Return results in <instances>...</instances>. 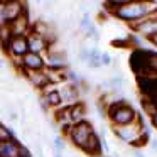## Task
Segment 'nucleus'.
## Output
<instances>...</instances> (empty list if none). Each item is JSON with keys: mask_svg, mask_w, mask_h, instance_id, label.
I'll list each match as a JSON object with an SVG mask.
<instances>
[{"mask_svg": "<svg viewBox=\"0 0 157 157\" xmlns=\"http://www.w3.org/2000/svg\"><path fill=\"white\" fill-rule=\"evenodd\" d=\"M29 19L25 14H22L21 17H17L15 21L9 22V29H10L12 37H25V34L29 32Z\"/></svg>", "mask_w": 157, "mask_h": 157, "instance_id": "obj_7", "label": "nucleus"}, {"mask_svg": "<svg viewBox=\"0 0 157 157\" xmlns=\"http://www.w3.org/2000/svg\"><path fill=\"white\" fill-rule=\"evenodd\" d=\"M19 145L14 139L2 140L0 142V157H19Z\"/></svg>", "mask_w": 157, "mask_h": 157, "instance_id": "obj_15", "label": "nucleus"}, {"mask_svg": "<svg viewBox=\"0 0 157 157\" xmlns=\"http://www.w3.org/2000/svg\"><path fill=\"white\" fill-rule=\"evenodd\" d=\"M140 76H150L155 78L157 75V52L154 51H142V68H140Z\"/></svg>", "mask_w": 157, "mask_h": 157, "instance_id": "obj_6", "label": "nucleus"}, {"mask_svg": "<svg viewBox=\"0 0 157 157\" xmlns=\"http://www.w3.org/2000/svg\"><path fill=\"white\" fill-rule=\"evenodd\" d=\"M7 49L10 51L12 56L15 58H22L24 54H27L29 49H27V39L25 37H12L7 44Z\"/></svg>", "mask_w": 157, "mask_h": 157, "instance_id": "obj_9", "label": "nucleus"}, {"mask_svg": "<svg viewBox=\"0 0 157 157\" xmlns=\"http://www.w3.org/2000/svg\"><path fill=\"white\" fill-rule=\"evenodd\" d=\"M4 10H5L7 22H12L24 14V5L21 2H4Z\"/></svg>", "mask_w": 157, "mask_h": 157, "instance_id": "obj_12", "label": "nucleus"}, {"mask_svg": "<svg viewBox=\"0 0 157 157\" xmlns=\"http://www.w3.org/2000/svg\"><path fill=\"white\" fill-rule=\"evenodd\" d=\"M150 120H152V125L157 128V110H154V112H150Z\"/></svg>", "mask_w": 157, "mask_h": 157, "instance_id": "obj_26", "label": "nucleus"}, {"mask_svg": "<svg viewBox=\"0 0 157 157\" xmlns=\"http://www.w3.org/2000/svg\"><path fill=\"white\" fill-rule=\"evenodd\" d=\"M152 10L154 9L147 2H125L118 9L112 10V14L117 19H122V21L127 22H139L142 19H145Z\"/></svg>", "mask_w": 157, "mask_h": 157, "instance_id": "obj_1", "label": "nucleus"}, {"mask_svg": "<svg viewBox=\"0 0 157 157\" xmlns=\"http://www.w3.org/2000/svg\"><path fill=\"white\" fill-rule=\"evenodd\" d=\"M64 150V142H63L61 137H56L54 139V152H63Z\"/></svg>", "mask_w": 157, "mask_h": 157, "instance_id": "obj_22", "label": "nucleus"}, {"mask_svg": "<svg viewBox=\"0 0 157 157\" xmlns=\"http://www.w3.org/2000/svg\"><path fill=\"white\" fill-rule=\"evenodd\" d=\"M100 150H101V140L98 139V135H96V133H93V135L90 137L86 147L83 149V152L90 154V155H98Z\"/></svg>", "mask_w": 157, "mask_h": 157, "instance_id": "obj_17", "label": "nucleus"}, {"mask_svg": "<svg viewBox=\"0 0 157 157\" xmlns=\"http://www.w3.org/2000/svg\"><path fill=\"white\" fill-rule=\"evenodd\" d=\"M7 17H5V10H4V2H0V27L7 25Z\"/></svg>", "mask_w": 157, "mask_h": 157, "instance_id": "obj_23", "label": "nucleus"}, {"mask_svg": "<svg viewBox=\"0 0 157 157\" xmlns=\"http://www.w3.org/2000/svg\"><path fill=\"white\" fill-rule=\"evenodd\" d=\"M10 39H12V34H10V29H9V24L0 27V41H2V44L7 46Z\"/></svg>", "mask_w": 157, "mask_h": 157, "instance_id": "obj_20", "label": "nucleus"}, {"mask_svg": "<svg viewBox=\"0 0 157 157\" xmlns=\"http://www.w3.org/2000/svg\"><path fill=\"white\" fill-rule=\"evenodd\" d=\"M25 75H27L29 81H31L36 88L42 90V88H48V85H51V83H49V76L46 71H25Z\"/></svg>", "mask_w": 157, "mask_h": 157, "instance_id": "obj_13", "label": "nucleus"}, {"mask_svg": "<svg viewBox=\"0 0 157 157\" xmlns=\"http://www.w3.org/2000/svg\"><path fill=\"white\" fill-rule=\"evenodd\" d=\"M22 66L25 71H42L46 66L44 59L41 58V54H34V52H27L22 56Z\"/></svg>", "mask_w": 157, "mask_h": 157, "instance_id": "obj_8", "label": "nucleus"}, {"mask_svg": "<svg viewBox=\"0 0 157 157\" xmlns=\"http://www.w3.org/2000/svg\"><path fill=\"white\" fill-rule=\"evenodd\" d=\"M147 39H149V41L152 42L154 46H157V34H155V36H152V37H147Z\"/></svg>", "mask_w": 157, "mask_h": 157, "instance_id": "obj_27", "label": "nucleus"}, {"mask_svg": "<svg viewBox=\"0 0 157 157\" xmlns=\"http://www.w3.org/2000/svg\"><path fill=\"white\" fill-rule=\"evenodd\" d=\"M27 39V49L29 52H34V54H39V52H42L46 48H48V42L44 41V37H41V36L34 34V32H31V36Z\"/></svg>", "mask_w": 157, "mask_h": 157, "instance_id": "obj_14", "label": "nucleus"}, {"mask_svg": "<svg viewBox=\"0 0 157 157\" xmlns=\"http://www.w3.org/2000/svg\"><path fill=\"white\" fill-rule=\"evenodd\" d=\"M100 56H101V51H98L96 48L90 49V51H88V59H86V63H88L90 68H93V69L101 68V61H100Z\"/></svg>", "mask_w": 157, "mask_h": 157, "instance_id": "obj_19", "label": "nucleus"}, {"mask_svg": "<svg viewBox=\"0 0 157 157\" xmlns=\"http://www.w3.org/2000/svg\"><path fill=\"white\" fill-rule=\"evenodd\" d=\"M54 157H63V155H61V152H54Z\"/></svg>", "mask_w": 157, "mask_h": 157, "instance_id": "obj_28", "label": "nucleus"}, {"mask_svg": "<svg viewBox=\"0 0 157 157\" xmlns=\"http://www.w3.org/2000/svg\"><path fill=\"white\" fill-rule=\"evenodd\" d=\"M68 133H69L71 142L75 144L78 149L83 150L86 147V144H88L90 137L95 133V130H93L91 123L83 120V122H78V123H75V125H71V128L68 130Z\"/></svg>", "mask_w": 157, "mask_h": 157, "instance_id": "obj_4", "label": "nucleus"}, {"mask_svg": "<svg viewBox=\"0 0 157 157\" xmlns=\"http://www.w3.org/2000/svg\"><path fill=\"white\" fill-rule=\"evenodd\" d=\"M44 100H46V103H48L49 106H56V108H59V106L63 105L59 90H48V91H46Z\"/></svg>", "mask_w": 157, "mask_h": 157, "instance_id": "obj_18", "label": "nucleus"}, {"mask_svg": "<svg viewBox=\"0 0 157 157\" xmlns=\"http://www.w3.org/2000/svg\"><path fill=\"white\" fill-rule=\"evenodd\" d=\"M133 31L139 32L140 36H145V37H152V36L157 34V9H154L145 19L135 22L132 25Z\"/></svg>", "mask_w": 157, "mask_h": 157, "instance_id": "obj_5", "label": "nucleus"}, {"mask_svg": "<svg viewBox=\"0 0 157 157\" xmlns=\"http://www.w3.org/2000/svg\"><path fill=\"white\" fill-rule=\"evenodd\" d=\"M108 117L112 120L113 127H125V125H132L137 120V112L133 110L132 105L125 101H117L112 103L108 108Z\"/></svg>", "mask_w": 157, "mask_h": 157, "instance_id": "obj_2", "label": "nucleus"}, {"mask_svg": "<svg viewBox=\"0 0 157 157\" xmlns=\"http://www.w3.org/2000/svg\"><path fill=\"white\" fill-rule=\"evenodd\" d=\"M59 95H61V101L66 103L68 106L78 103V96H79V91H78V86L76 85H68L66 88L59 90Z\"/></svg>", "mask_w": 157, "mask_h": 157, "instance_id": "obj_11", "label": "nucleus"}, {"mask_svg": "<svg viewBox=\"0 0 157 157\" xmlns=\"http://www.w3.org/2000/svg\"><path fill=\"white\" fill-rule=\"evenodd\" d=\"M48 66L52 71H59L66 66V52L64 51H49Z\"/></svg>", "mask_w": 157, "mask_h": 157, "instance_id": "obj_10", "label": "nucleus"}, {"mask_svg": "<svg viewBox=\"0 0 157 157\" xmlns=\"http://www.w3.org/2000/svg\"><path fill=\"white\" fill-rule=\"evenodd\" d=\"M105 157H108V155H105Z\"/></svg>", "mask_w": 157, "mask_h": 157, "instance_id": "obj_30", "label": "nucleus"}, {"mask_svg": "<svg viewBox=\"0 0 157 157\" xmlns=\"http://www.w3.org/2000/svg\"><path fill=\"white\" fill-rule=\"evenodd\" d=\"M19 157H31V152H29L27 147L19 145Z\"/></svg>", "mask_w": 157, "mask_h": 157, "instance_id": "obj_25", "label": "nucleus"}, {"mask_svg": "<svg viewBox=\"0 0 157 157\" xmlns=\"http://www.w3.org/2000/svg\"><path fill=\"white\" fill-rule=\"evenodd\" d=\"M152 149H154V150H157V142H154V145H152Z\"/></svg>", "mask_w": 157, "mask_h": 157, "instance_id": "obj_29", "label": "nucleus"}, {"mask_svg": "<svg viewBox=\"0 0 157 157\" xmlns=\"http://www.w3.org/2000/svg\"><path fill=\"white\" fill-rule=\"evenodd\" d=\"M68 112H69V122H73V125L78 122H83V117L86 113V106L83 103H75V105L68 106Z\"/></svg>", "mask_w": 157, "mask_h": 157, "instance_id": "obj_16", "label": "nucleus"}, {"mask_svg": "<svg viewBox=\"0 0 157 157\" xmlns=\"http://www.w3.org/2000/svg\"><path fill=\"white\" fill-rule=\"evenodd\" d=\"M100 61H101V66H110L112 64V56H110L108 52H101Z\"/></svg>", "mask_w": 157, "mask_h": 157, "instance_id": "obj_24", "label": "nucleus"}, {"mask_svg": "<svg viewBox=\"0 0 157 157\" xmlns=\"http://www.w3.org/2000/svg\"><path fill=\"white\" fill-rule=\"evenodd\" d=\"M9 139H12L10 128H5V127L0 123V142H2V140H9Z\"/></svg>", "mask_w": 157, "mask_h": 157, "instance_id": "obj_21", "label": "nucleus"}, {"mask_svg": "<svg viewBox=\"0 0 157 157\" xmlns=\"http://www.w3.org/2000/svg\"><path fill=\"white\" fill-rule=\"evenodd\" d=\"M144 125L137 120L132 125H125V127H113V133L115 137H118L120 140L130 144V145H144L147 140V133L144 132Z\"/></svg>", "mask_w": 157, "mask_h": 157, "instance_id": "obj_3", "label": "nucleus"}]
</instances>
